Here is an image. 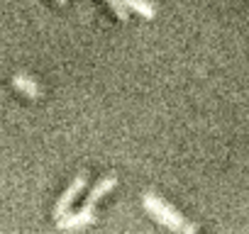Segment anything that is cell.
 Segmentation results:
<instances>
[{
  "mask_svg": "<svg viewBox=\"0 0 249 234\" xmlns=\"http://www.w3.org/2000/svg\"><path fill=\"white\" fill-rule=\"evenodd\" d=\"M144 207L152 212V217H157L161 224L171 227L174 232H186V234L198 232V227H196V224L186 222V217H183V215H178V210H174L169 202H164V200H161V198H157L154 193H147V195H144Z\"/></svg>",
  "mask_w": 249,
  "mask_h": 234,
  "instance_id": "1",
  "label": "cell"
},
{
  "mask_svg": "<svg viewBox=\"0 0 249 234\" xmlns=\"http://www.w3.org/2000/svg\"><path fill=\"white\" fill-rule=\"evenodd\" d=\"M86 188V173H78L76 178H73V183L64 190V195L56 200V207H54V217L59 219V217H64L69 210H71V205H73V200L78 198V193Z\"/></svg>",
  "mask_w": 249,
  "mask_h": 234,
  "instance_id": "2",
  "label": "cell"
},
{
  "mask_svg": "<svg viewBox=\"0 0 249 234\" xmlns=\"http://www.w3.org/2000/svg\"><path fill=\"white\" fill-rule=\"evenodd\" d=\"M95 219V212H90V207H83L81 212H73V215H64L59 217V227L61 229H78V227H86Z\"/></svg>",
  "mask_w": 249,
  "mask_h": 234,
  "instance_id": "3",
  "label": "cell"
},
{
  "mask_svg": "<svg viewBox=\"0 0 249 234\" xmlns=\"http://www.w3.org/2000/svg\"><path fill=\"white\" fill-rule=\"evenodd\" d=\"M117 185V178L115 176H107V178H103V181H98L95 185H93V190H90V195H88V200H86V207H90L93 210V205L105 195V193H110L112 188Z\"/></svg>",
  "mask_w": 249,
  "mask_h": 234,
  "instance_id": "4",
  "label": "cell"
},
{
  "mask_svg": "<svg viewBox=\"0 0 249 234\" xmlns=\"http://www.w3.org/2000/svg\"><path fill=\"white\" fill-rule=\"evenodd\" d=\"M13 85L20 90V93H25V95H30V98H39L42 95V90H39V85L32 81V78H27L25 73H18L15 78H13Z\"/></svg>",
  "mask_w": 249,
  "mask_h": 234,
  "instance_id": "5",
  "label": "cell"
},
{
  "mask_svg": "<svg viewBox=\"0 0 249 234\" xmlns=\"http://www.w3.org/2000/svg\"><path fill=\"white\" fill-rule=\"evenodd\" d=\"M127 8H132L135 13H140L142 17H154L157 15V8L149 3V0H122Z\"/></svg>",
  "mask_w": 249,
  "mask_h": 234,
  "instance_id": "6",
  "label": "cell"
},
{
  "mask_svg": "<svg viewBox=\"0 0 249 234\" xmlns=\"http://www.w3.org/2000/svg\"><path fill=\"white\" fill-rule=\"evenodd\" d=\"M105 3H107V5L112 8V13H115V15H117V17H120L122 22H127V17H130V8L124 5L122 0H105Z\"/></svg>",
  "mask_w": 249,
  "mask_h": 234,
  "instance_id": "7",
  "label": "cell"
},
{
  "mask_svg": "<svg viewBox=\"0 0 249 234\" xmlns=\"http://www.w3.org/2000/svg\"><path fill=\"white\" fill-rule=\"evenodd\" d=\"M56 3H59V5H66V3H69V0H56Z\"/></svg>",
  "mask_w": 249,
  "mask_h": 234,
  "instance_id": "8",
  "label": "cell"
}]
</instances>
